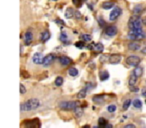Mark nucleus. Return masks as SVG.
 I'll return each instance as SVG.
<instances>
[{"instance_id": "f257e3e1", "label": "nucleus", "mask_w": 146, "mask_h": 128, "mask_svg": "<svg viewBox=\"0 0 146 128\" xmlns=\"http://www.w3.org/2000/svg\"><path fill=\"white\" fill-rule=\"evenodd\" d=\"M40 106V101L37 98H31V99L27 100L26 102L20 104V111H31V110H35Z\"/></svg>"}, {"instance_id": "f03ea898", "label": "nucleus", "mask_w": 146, "mask_h": 128, "mask_svg": "<svg viewBox=\"0 0 146 128\" xmlns=\"http://www.w3.org/2000/svg\"><path fill=\"white\" fill-rule=\"evenodd\" d=\"M78 106H80L78 101H62L59 103V107L62 110H74Z\"/></svg>"}, {"instance_id": "7ed1b4c3", "label": "nucleus", "mask_w": 146, "mask_h": 128, "mask_svg": "<svg viewBox=\"0 0 146 128\" xmlns=\"http://www.w3.org/2000/svg\"><path fill=\"white\" fill-rule=\"evenodd\" d=\"M128 38L131 40H142L145 38V33L143 32L142 29L140 30H133L128 33Z\"/></svg>"}, {"instance_id": "20e7f679", "label": "nucleus", "mask_w": 146, "mask_h": 128, "mask_svg": "<svg viewBox=\"0 0 146 128\" xmlns=\"http://www.w3.org/2000/svg\"><path fill=\"white\" fill-rule=\"evenodd\" d=\"M140 61H141L140 57L136 56V55H130V56H128L127 59H126V63H127L128 65L135 66V67H137L138 64L140 63Z\"/></svg>"}, {"instance_id": "39448f33", "label": "nucleus", "mask_w": 146, "mask_h": 128, "mask_svg": "<svg viewBox=\"0 0 146 128\" xmlns=\"http://www.w3.org/2000/svg\"><path fill=\"white\" fill-rule=\"evenodd\" d=\"M121 13H122V9L120 8V7H115V8H114L113 10L111 11V13H110L109 20L110 21L116 20V19H117L118 17L121 15Z\"/></svg>"}, {"instance_id": "423d86ee", "label": "nucleus", "mask_w": 146, "mask_h": 128, "mask_svg": "<svg viewBox=\"0 0 146 128\" xmlns=\"http://www.w3.org/2000/svg\"><path fill=\"white\" fill-rule=\"evenodd\" d=\"M118 32V29L116 26H114V25H110V26H107L105 28V34L107 35V36H115L116 34H117Z\"/></svg>"}, {"instance_id": "0eeeda50", "label": "nucleus", "mask_w": 146, "mask_h": 128, "mask_svg": "<svg viewBox=\"0 0 146 128\" xmlns=\"http://www.w3.org/2000/svg\"><path fill=\"white\" fill-rule=\"evenodd\" d=\"M55 60V55L54 54H48L47 56L44 57V61H43V66H45V67H47V66L51 65L53 62H54Z\"/></svg>"}, {"instance_id": "6e6552de", "label": "nucleus", "mask_w": 146, "mask_h": 128, "mask_svg": "<svg viewBox=\"0 0 146 128\" xmlns=\"http://www.w3.org/2000/svg\"><path fill=\"white\" fill-rule=\"evenodd\" d=\"M33 41V33L31 30H27L24 35V44L30 45Z\"/></svg>"}, {"instance_id": "1a4fd4ad", "label": "nucleus", "mask_w": 146, "mask_h": 128, "mask_svg": "<svg viewBox=\"0 0 146 128\" xmlns=\"http://www.w3.org/2000/svg\"><path fill=\"white\" fill-rule=\"evenodd\" d=\"M33 62L35 64H43V61H44V56H43L41 53L36 52L34 55H33V58H32Z\"/></svg>"}, {"instance_id": "9d476101", "label": "nucleus", "mask_w": 146, "mask_h": 128, "mask_svg": "<svg viewBox=\"0 0 146 128\" xmlns=\"http://www.w3.org/2000/svg\"><path fill=\"white\" fill-rule=\"evenodd\" d=\"M58 60H59V62H60L61 65H63V66H68L73 63L72 59L69 58V57H67V56H60Z\"/></svg>"}, {"instance_id": "9b49d317", "label": "nucleus", "mask_w": 146, "mask_h": 128, "mask_svg": "<svg viewBox=\"0 0 146 128\" xmlns=\"http://www.w3.org/2000/svg\"><path fill=\"white\" fill-rule=\"evenodd\" d=\"M122 59V56L120 54H112L111 56L109 57V62L111 64H118L120 63Z\"/></svg>"}, {"instance_id": "f8f14e48", "label": "nucleus", "mask_w": 146, "mask_h": 128, "mask_svg": "<svg viewBox=\"0 0 146 128\" xmlns=\"http://www.w3.org/2000/svg\"><path fill=\"white\" fill-rule=\"evenodd\" d=\"M141 48V45H140L139 42H136V41H132L128 44V49L132 51H137Z\"/></svg>"}, {"instance_id": "ddd939ff", "label": "nucleus", "mask_w": 146, "mask_h": 128, "mask_svg": "<svg viewBox=\"0 0 146 128\" xmlns=\"http://www.w3.org/2000/svg\"><path fill=\"white\" fill-rule=\"evenodd\" d=\"M50 32L49 31H44V32H42V34H41V41H42L43 43L47 42V41L50 39Z\"/></svg>"}, {"instance_id": "4468645a", "label": "nucleus", "mask_w": 146, "mask_h": 128, "mask_svg": "<svg viewBox=\"0 0 146 128\" xmlns=\"http://www.w3.org/2000/svg\"><path fill=\"white\" fill-rule=\"evenodd\" d=\"M143 9H144V6L142 4H137V5H135L134 6V8H133V13L135 15H138L139 13H141L142 11H143Z\"/></svg>"}, {"instance_id": "2eb2a0df", "label": "nucleus", "mask_w": 146, "mask_h": 128, "mask_svg": "<svg viewBox=\"0 0 146 128\" xmlns=\"http://www.w3.org/2000/svg\"><path fill=\"white\" fill-rule=\"evenodd\" d=\"M112 7H114V2L112 1H105V2L102 3V8L108 10V9H111Z\"/></svg>"}, {"instance_id": "dca6fc26", "label": "nucleus", "mask_w": 146, "mask_h": 128, "mask_svg": "<svg viewBox=\"0 0 146 128\" xmlns=\"http://www.w3.org/2000/svg\"><path fill=\"white\" fill-rule=\"evenodd\" d=\"M75 15V12H74V10H73V8H71V7H68L66 10V12H65V17L66 18H71L72 16H74Z\"/></svg>"}, {"instance_id": "f3484780", "label": "nucleus", "mask_w": 146, "mask_h": 128, "mask_svg": "<svg viewBox=\"0 0 146 128\" xmlns=\"http://www.w3.org/2000/svg\"><path fill=\"white\" fill-rule=\"evenodd\" d=\"M133 74L136 76V77H140V76H142V74H143V68L139 67V66H137V67H136L135 69H134Z\"/></svg>"}, {"instance_id": "a211bd4d", "label": "nucleus", "mask_w": 146, "mask_h": 128, "mask_svg": "<svg viewBox=\"0 0 146 128\" xmlns=\"http://www.w3.org/2000/svg\"><path fill=\"white\" fill-rule=\"evenodd\" d=\"M137 79H138V77H136L134 74H132L131 76L129 77V81H128V83H129V85H130V87H132V86H134L136 84V82H137Z\"/></svg>"}, {"instance_id": "6ab92c4d", "label": "nucleus", "mask_w": 146, "mask_h": 128, "mask_svg": "<svg viewBox=\"0 0 146 128\" xmlns=\"http://www.w3.org/2000/svg\"><path fill=\"white\" fill-rule=\"evenodd\" d=\"M99 77H100V80L105 81V80H107L108 78H109V73H108L107 71H101L99 73Z\"/></svg>"}, {"instance_id": "aec40b11", "label": "nucleus", "mask_w": 146, "mask_h": 128, "mask_svg": "<svg viewBox=\"0 0 146 128\" xmlns=\"http://www.w3.org/2000/svg\"><path fill=\"white\" fill-rule=\"evenodd\" d=\"M80 38H81V40L83 41V42H90V41L92 40V37L90 34H81Z\"/></svg>"}, {"instance_id": "412c9836", "label": "nucleus", "mask_w": 146, "mask_h": 128, "mask_svg": "<svg viewBox=\"0 0 146 128\" xmlns=\"http://www.w3.org/2000/svg\"><path fill=\"white\" fill-rule=\"evenodd\" d=\"M68 74L70 76H72V77H74V76H77L78 75V70L76 69L75 67H70L68 70Z\"/></svg>"}, {"instance_id": "4be33fe9", "label": "nucleus", "mask_w": 146, "mask_h": 128, "mask_svg": "<svg viewBox=\"0 0 146 128\" xmlns=\"http://www.w3.org/2000/svg\"><path fill=\"white\" fill-rule=\"evenodd\" d=\"M74 113H75L76 117H81V116L83 115V109H82L80 106H78V107H76L75 109H74Z\"/></svg>"}, {"instance_id": "5701e85b", "label": "nucleus", "mask_w": 146, "mask_h": 128, "mask_svg": "<svg viewBox=\"0 0 146 128\" xmlns=\"http://www.w3.org/2000/svg\"><path fill=\"white\" fill-rule=\"evenodd\" d=\"M86 93H87V90H86L85 88H83V89H81L79 92H78L77 98H79V99H83V98H85Z\"/></svg>"}, {"instance_id": "b1692460", "label": "nucleus", "mask_w": 146, "mask_h": 128, "mask_svg": "<svg viewBox=\"0 0 146 128\" xmlns=\"http://www.w3.org/2000/svg\"><path fill=\"white\" fill-rule=\"evenodd\" d=\"M93 101L96 102L98 104H101L104 101V95H97L95 97H93Z\"/></svg>"}, {"instance_id": "393cba45", "label": "nucleus", "mask_w": 146, "mask_h": 128, "mask_svg": "<svg viewBox=\"0 0 146 128\" xmlns=\"http://www.w3.org/2000/svg\"><path fill=\"white\" fill-rule=\"evenodd\" d=\"M98 124H99V127H105L108 123H107V121H106L105 118L100 117L99 119H98Z\"/></svg>"}, {"instance_id": "a878e982", "label": "nucleus", "mask_w": 146, "mask_h": 128, "mask_svg": "<svg viewBox=\"0 0 146 128\" xmlns=\"http://www.w3.org/2000/svg\"><path fill=\"white\" fill-rule=\"evenodd\" d=\"M131 100L130 99H127V100H125L124 101V103H123V106H122V108H123V110H127L128 108L130 107V105H131Z\"/></svg>"}, {"instance_id": "bb28decb", "label": "nucleus", "mask_w": 146, "mask_h": 128, "mask_svg": "<svg viewBox=\"0 0 146 128\" xmlns=\"http://www.w3.org/2000/svg\"><path fill=\"white\" fill-rule=\"evenodd\" d=\"M95 50L97 51V52H102V51L104 50V46L102 43H97V44H95Z\"/></svg>"}, {"instance_id": "cd10ccee", "label": "nucleus", "mask_w": 146, "mask_h": 128, "mask_svg": "<svg viewBox=\"0 0 146 128\" xmlns=\"http://www.w3.org/2000/svg\"><path fill=\"white\" fill-rule=\"evenodd\" d=\"M63 78L61 77V76H58V77H56V79H55V85L56 86H61L63 84Z\"/></svg>"}, {"instance_id": "c85d7f7f", "label": "nucleus", "mask_w": 146, "mask_h": 128, "mask_svg": "<svg viewBox=\"0 0 146 128\" xmlns=\"http://www.w3.org/2000/svg\"><path fill=\"white\" fill-rule=\"evenodd\" d=\"M132 103H133V106L135 108H141L142 107V102L140 101L139 99H135Z\"/></svg>"}, {"instance_id": "c756f323", "label": "nucleus", "mask_w": 146, "mask_h": 128, "mask_svg": "<svg viewBox=\"0 0 146 128\" xmlns=\"http://www.w3.org/2000/svg\"><path fill=\"white\" fill-rule=\"evenodd\" d=\"M107 110H108V112H110V113H112V112H115L116 106L114 105V104H111V105H109L107 107Z\"/></svg>"}, {"instance_id": "7c9ffc66", "label": "nucleus", "mask_w": 146, "mask_h": 128, "mask_svg": "<svg viewBox=\"0 0 146 128\" xmlns=\"http://www.w3.org/2000/svg\"><path fill=\"white\" fill-rule=\"evenodd\" d=\"M75 46L77 47V48H84V46H85V45H84V42L83 41H77V42L75 43Z\"/></svg>"}, {"instance_id": "2f4dec72", "label": "nucleus", "mask_w": 146, "mask_h": 128, "mask_svg": "<svg viewBox=\"0 0 146 128\" xmlns=\"http://www.w3.org/2000/svg\"><path fill=\"white\" fill-rule=\"evenodd\" d=\"M60 40L61 41H67V34L65 32H61V34H60Z\"/></svg>"}, {"instance_id": "473e14b6", "label": "nucleus", "mask_w": 146, "mask_h": 128, "mask_svg": "<svg viewBox=\"0 0 146 128\" xmlns=\"http://www.w3.org/2000/svg\"><path fill=\"white\" fill-rule=\"evenodd\" d=\"M72 2L75 6H77V7L81 6V0H72Z\"/></svg>"}, {"instance_id": "72a5a7b5", "label": "nucleus", "mask_w": 146, "mask_h": 128, "mask_svg": "<svg viewBox=\"0 0 146 128\" xmlns=\"http://www.w3.org/2000/svg\"><path fill=\"white\" fill-rule=\"evenodd\" d=\"M55 23H58L59 25H61V26H63V25H65V22L63 20H61V19H59V18H57V19H55Z\"/></svg>"}, {"instance_id": "f704fd0d", "label": "nucleus", "mask_w": 146, "mask_h": 128, "mask_svg": "<svg viewBox=\"0 0 146 128\" xmlns=\"http://www.w3.org/2000/svg\"><path fill=\"white\" fill-rule=\"evenodd\" d=\"M25 92H26V88H25V86L23 85V84H20V93L24 94Z\"/></svg>"}, {"instance_id": "c9c22d12", "label": "nucleus", "mask_w": 146, "mask_h": 128, "mask_svg": "<svg viewBox=\"0 0 146 128\" xmlns=\"http://www.w3.org/2000/svg\"><path fill=\"white\" fill-rule=\"evenodd\" d=\"M94 87V84H92V83H87L86 84V86L84 88H85L86 90H88V89H92V88Z\"/></svg>"}, {"instance_id": "e433bc0d", "label": "nucleus", "mask_w": 146, "mask_h": 128, "mask_svg": "<svg viewBox=\"0 0 146 128\" xmlns=\"http://www.w3.org/2000/svg\"><path fill=\"white\" fill-rule=\"evenodd\" d=\"M98 22H99L100 26H103V25L105 24V21H104V20H102V17H101V16H99V17H98Z\"/></svg>"}, {"instance_id": "4c0bfd02", "label": "nucleus", "mask_w": 146, "mask_h": 128, "mask_svg": "<svg viewBox=\"0 0 146 128\" xmlns=\"http://www.w3.org/2000/svg\"><path fill=\"white\" fill-rule=\"evenodd\" d=\"M74 16H75L76 19H80L81 18V13H80L79 11H75V15H74Z\"/></svg>"}, {"instance_id": "58836bf2", "label": "nucleus", "mask_w": 146, "mask_h": 128, "mask_svg": "<svg viewBox=\"0 0 146 128\" xmlns=\"http://www.w3.org/2000/svg\"><path fill=\"white\" fill-rule=\"evenodd\" d=\"M130 91H131V92H138V91H139V88L135 87V86H132V87L130 88Z\"/></svg>"}, {"instance_id": "ea45409f", "label": "nucleus", "mask_w": 146, "mask_h": 128, "mask_svg": "<svg viewBox=\"0 0 146 128\" xmlns=\"http://www.w3.org/2000/svg\"><path fill=\"white\" fill-rule=\"evenodd\" d=\"M86 48L89 49V50H92V49H95V44H89L86 46Z\"/></svg>"}, {"instance_id": "a19ab883", "label": "nucleus", "mask_w": 146, "mask_h": 128, "mask_svg": "<svg viewBox=\"0 0 146 128\" xmlns=\"http://www.w3.org/2000/svg\"><path fill=\"white\" fill-rule=\"evenodd\" d=\"M123 128H136L135 125H133V124H127V125H125Z\"/></svg>"}, {"instance_id": "79ce46f5", "label": "nucleus", "mask_w": 146, "mask_h": 128, "mask_svg": "<svg viewBox=\"0 0 146 128\" xmlns=\"http://www.w3.org/2000/svg\"><path fill=\"white\" fill-rule=\"evenodd\" d=\"M104 128H113V127H112V125H111V124H109V123H108L107 125H106Z\"/></svg>"}, {"instance_id": "37998d69", "label": "nucleus", "mask_w": 146, "mask_h": 128, "mask_svg": "<svg viewBox=\"0 0 146 128\" xmlns=\"http://www.w3.org/2000/svg\"><path fill=\"white\" fill-rule=\"evenodd\" d=\"M141 52L143 53V54H146V47H144V48L142 49V50H141Z\"/></svg>"}, {"instance_id": "c03bdc74", "label": "nucleus", "mask_w": 146, "mask_h": 128, "mask_svg": "<svg viewBox=\"0 0 146 128\" xmlns=\"http://www.w3.org/2000/svg\"><path fill=\"white\" fill-rule=\"evenodd\" d=\"M142 95L146 97V90H143V91H142Z\"/></svg>"}, {"instance_id": "a18cd8bd", "label": "nucleus", "mask_w": 146, "mask_h": 128, "mask_svg": "<svg viewBox=\"0 0 146 128\" xmlns=\"http://www.w3.org/2000/svg\"><path fill=\"white\" fill-rule=\"evenodd\" d=\"M82 128H90V126H89V125H84Z\"/></svg>"}, {"instance_id": "49530a36", "label": "nucleus", "mask_w": 146, "mask_h": 128, "mask_svg": "<svg viewBox=\"0 0 146 128\" xmlns=\"http://www.w3.org/2000/svg\"><path fill=\"white\" fill-rule=\"evenodd\" d=\"M143 24L146 25V19H144V20H143Z\"/></svg>"}, {"instance_id": "de8ad7c7", "label": "nucleus", "mask_w": 146, "mask_h": 128, "mask_svg": "<svg viewBox=\"0 0 146 128\" xmlns=\"http://www.w3.org/2000/svg\"><path fill=\"white\" fill-rule=\"evenodd\" d=\"M93 128H100V127H99V126H94Z\"/></svg>"}]
</instances>
